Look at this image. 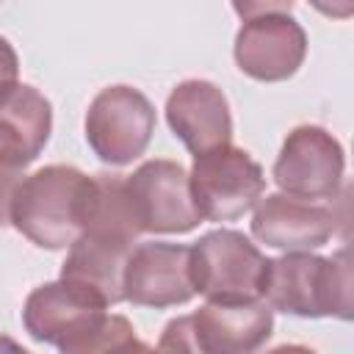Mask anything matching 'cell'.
I'll return each instance as SVG.
<instances>
[{
    "label": "cell",
    "mask_w": 354,
    "mask_h": 354,
    "mask_svg": "<svg viewBox=\"0 0 354 354\" xmlns=\"http://www.w3.org/2000/svg\"><path fill=\"white\" fill-rule=\"evenodd\" d=\"M94 194V177L80 169L44 166L17 185L8 224L41 249H66L88 230Z\"/></svg>",
    "instance_id": "1"
},
{
    "label": "cell",
    "mask_w": 354,
    "mask_h": 354,
    "mask_svg": "<svg viewBox=\"0 0 354 354\" xmlns=\"http://www.w3.org/2000/svg\"><path fill=\"white\" fill-rule=\"evenodd\" d=\"M263 296L268 307L301 318L337 315L351 318V263L348 249L332 257H318L310 252H288L268 260Z\"/></svg>",
    "instance_id": "2"
},
{
    "label": "cell",
    "mask_w": 354,
    "mask_h": 354,
    "mask_svg": "<svg viewBox=\"0 0 354 354\" xmlns=\"http://www.w3.org/2000/svg\"><path fill=\"white\" fill-rule=\"evenodd\" d=\"M243 25L235 36V64L266 83L296 75L307 55V36L290 17V3H235Z\"/></svg>",
    "instance_id": "3"
},
{
    "label": "cell",
    "mask_w": 354,
    "mask_h": 354,
    "mask_svg": "<svg viewBox=\"0 0 354 354\" xmlns=\"http://www.w3.org/2000/svg\"><path fill=\"white\" fill-rule=\"evenodd\" d=\"M268 257L238 230L205 232L191 246L194 288L207 301H260Z\"/></svg>",
    "instance_id": "4"
},
{
    "label": "cell",
    "mask_w": 354,
    "mask_h": 354,
    "mask_svg": "<svg viewBox=\"0 0 354 354\" xmlns=\"http://www.w3.org/2000/svg\"><path fill=\"white\" fill-rule=\"evenodd\" d=\"M188 183L199 218L207 221L241 218L263 199L266 191L260 163L246 149L232 144L194 155Z\"/></svg>",
    "instance_id": "5"
},
{
    "label": "cell",
    "mask_w": 354,
    "mask_h": 354,
    "mask_svg": "<svg viewBox=\"0 0 354 354\" xmlns=\"http://www.w3.org/2000/svg\"><path fill=\"white\" fill-rule=\"evenodd\" d=\"M152 133L155 108L133 86L102 88L86 111V141L94 155L111 166H124L144 155Z\"/></svg>",
    "instance_id": "6"
},
{
    "label": "cell",
    "mask_w": 354,
    "mask_h": 354,
    "mask_svg": "<svg viewBox=\"0 0 354 354\" xmlns=\"http://www.w3.org/2000/svg\"><path fill=\"white\" fill-rule=\"evenodd\" d=\"M343 169L346 155L340 141L318 124H299L288 133L274 160V183L282 194L307 202L335 199L343 183Z\"/></svg>",
    "instance_id": "7"
},
{
    "label": "cell",
    "mask_w": 354,
    "mask_h": 354,
    "mask_svg": "<svg viewBox=\"0 0 354 354\" xmlns=\"http://www.w3.org/2000/svg\"><path fill=\"white\" fill-rule=\"evenodd\" d=\"M124 183L141 232H191L202 221L188 171L177 160H147Z\"/></svg>",
    "instance_id": "8"
},
{
    "label": "cell",
    "mask_w": 354,
    "mask_h": 354,
    "mask_svg": "<svg viewBox=\"0 0 354 354\" xmlns=\"http://www.w3.org/2000/svg\"><path fill=\"white\" fill-rule=\"evenodd\" d=\"M196 296L191 274V246L141 243L130 252L124 268V299L138 307H177Z\"/></svg>",
    "instance_id": "9"
},
{
    "label": "cell",
    "mask_w": 354,
    "mask_h": 354,
    "mask_svg": "<svg viewBox=\"0 0 354 354\" xmlns=\"http://www.w3.org/2000/svg\"><path fill=\"white\" fill-rule=\"evenodd\" d=\"M335 213L326 205L288 194H268L257 202L252 216V235L260 243L285 252L321 249L335 235Z\"/></svg>",
    "instance_id": "10"
},
{
    "label": "cell",
    "mask_w": 354,
    "mask_h": 354,
    "mask_svg": "<svg viewBox=\"0 0 354 354\" xmlns=\"http://www.w3.org/2000/svg\"><path fill=\"white\" fill-rule=\"evenodd\" d=\"M166 122L194 155L227 147L232 116L224 91L210 80H183L166 100Z\"/></svg>",
    "instance_id": "11"
},
{
    "label": "cell",
    "mask_w": 354,
    "mask_h": 354,
    "mask_svg": "<svg viewBox=\"0 0 354 354\" xmlns=\"http://www.w3.org/2000/svg\"><path fill=\"white\" fill-rule=\"evenodd\" d=\"M191 326L202 354H257L274 332V313L263 301H207Z\"/></svg>",
    "instance_id": "12"
},
{
    "label": "cell",
    "mask_w": 354,
    "mask_h": 354,
    "mask_svg": "<svg viewBox=\"0 0 354 354\" xmlns=\"http://www.w3.org/2000/svg\"><path fill=\"white\" fill-rule=\"evenodd\" d=\"M105 310L108 307L88 290L58 279L30 290L22 307V324L33 340L61 346L72 335H77L86 324L100 318Z\"/></svg>",
    "instance_id": "13"
},
{
    "label": "cell",
    "mask_w": 354,
    "mask_h": 354,
    "mask_svg": "<svg viewBox=\"0 0 354 354\" xmlns=\"http://www.w3.org/2000/svg\"><path fill=\"white\" fill-rule=\"evenodd\" d=\"M53 130V108L41 91L17 83L0 91V163L25 169L39 158Z\"/></svg>",
    "instance_id": "14"
},
{
    "label": "cell",
    "mask_w": 354,
    "mask_h": 354,
    "mask_svg": "<svg viewBox=\"0 0 354 354\" xmlns=\"http://www.w3.org/2000/svg\"><path fill=\"white\" fill-rule=\"evenodd\" d=\"M133 243L100 232H83L61 266V279L88 290L105 307L124 299V268L130 260Z\"/></svg>",
    "instance_id": "15"
},
{
    "label": "cell",
    "mask_w": 354,
    "mask_h": 354,
    "mask_svg": "<svg viewBox=\"0 0 354 354\" xmlns=\"http://www.w3.org/2000/svg\"><path fill=\"white\" fill-rule=\"evenodd\" d=\"M136 337L133 324L124 315H108L102 313L91 324H86L77 335H72L66 343H61V354H111L124 340Z\"/></svg>",
    "instance_id": "16"
},
{
    "label": "cell",
    "mask_w": 354,
    "mask_h": 354,
    "mask_svg": "<svg viewBox=\"0 0 354 354\" xmlns=\"http://www.w3.org/2000/svg\"><path fill=\"white\" fill-rule=\"evenodd\" d=\"M19 169H11L6 163H0V224H8V213H11V199L17 185L22 183Z\"/></svg>",
    "instance_id": "17"
},
{
    "label": "cell",
    "mask_w": 354,
    "mask_h": 354,
    "mask_svg": "<svg viewBox=\"0 0 354 354\" xmlns=\"http://www.w3.org/2000/svg\"><path fill=\"white\" fill-rule=\"evenodd\" d=\"M17 75H19V58L8 44V39L0 36V91L17 86Z\"/></svg>",
    "instance_id": "18"
},
{
    "label": "cell",
    "mask_w": 354,
    "mask_h": 354,
    "mask_svg": "<svg viewBox=\"0 0 354 354\" xmlns=\"http://www.w3.org/2000/svg\"><path fill=\"white\" fill-rule=\"evenodd\" d=\"M111 354H158V351L149 348L147 343H141L138 337H130V340H124L122 346H116Z\"/></svg>",
    "instance_id": "19"
},
{
    "label": "cell",
    "mask_w": 354,
    "mask_h": 354,
    "mask_svg": "<svg viewBox=\"0 0 354 354\" xmlns=\"http://www.w3.org/2000/svg\"><path fill=\"white\" fill-rule=\"evenodd\" d=\"M0 354H30L28 348H22L14 337H8L6 332H0Z\"/></svg>",
    "instance_id": "20"
},
{
    "label": "cell",
    "mask_w": 354,
    "mask_h": 354,
    "mask_svg": "<svg viewBox=\"0 0 354 354\" xmlns=\"http://www.w3.org/2000/svg\"><path fill=\"white\" fill-rule=\"evenodd\" d=\"M266 354H315V351L307 348V346H299V343H288V346H277V348H271Z\"/></svg>",
    "instance_id": "21"
}]
</instances>
